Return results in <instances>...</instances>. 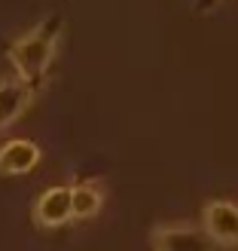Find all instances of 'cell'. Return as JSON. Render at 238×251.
I'll return each mask as SVG.
<instances>
[{"mask_svg":"<svg viewBox=\"0 0 238 251\" xmlns=\"http://www.w3.org/2000/svg\"><path fill=\"white\" fill-rule=\"evenodd\" d=\"M61 31H65V16H46L34 25L28 34H22L19 40H12L6 46V58L12 61L19 77H24L37 92L46 86V74L49 65L55 58V46L61 40Z\"/></svg>","mask_w":238,"mask_h":251,"instance_id":"cell-1","label":"cell"},{"mask_svg":"<svg viewBox=\"0 0 238 251\" xmlns=\"http://www.w3.org/2000/svg\"><path fill=\"white\" fill-rule=\"evenodd\" d=\"M150 245L153 248H165V251H186V248H214L217 242L208 236L205 227H193V224H165V227H156L150 236Z\"/></svg>","mask_w":238,"mask_h":251,"instance_id":"cell-2","label":"cell"},{"mask_svg":"<svg viewBox=\"0 0 238 251\" xmlns=\"http://www.w3.org/2000/svg\"><path fill=\"white\" fill-rule=\"evenodd\" d=\"M202 227L217 245H238V202L214 199L202 211Z\"/></svg>","mask_w":238,"mask_h":251,"instance_id":"cell-3","label":"cell"},{"mask_svg":"<svg viewBox=\"0 0 238 251\" xmlns=\"http://www.w3.org/2000/svg\"><path fill=\"white\" fill-rule=\"evenodd\" d=\"M70 218H73V187H67V184L46 190L34 205V224L43 230L65 227Z\"/></svg>","mask_w":238,"mask_h":251,"instance_id":"cell-4","label":"cell"},{"mask_svg":"<svg viewBox=\"0 0 238 251\" xmlns=\"http://www.w3.org/2000/svg\"><path fill=\"white\" fill-rule=\"evenodd\" d=\"M37 98V89L24 77H0V132L12 126Z\"/></svg>","mask_w":238,"mask_h":251,"instance_id":"cell-5","label":"cell"},{"mask_svg":"<svg viewBox=\"0 0 238 251\" xmlns=\"http://www.w3.org/2000/svg\"><path fill=\"white\" fill-rule=\"evenodd\" d=\"M40 162V147L24 141V138H12L0 147V175H28Z\"/></svg>","mask_w":238,"mask_h":251,"instance_id":"cell-6","label":"cell"},{"mask_svg":"<svg viewBox=\"0 0 238 251\" xmlns=\"http://www.w3.org/2000/svg\"><path fill=\"white\" fill-rule=\"evenodd\" d=\"M104 205V196L95 184H77L73 187V218H92Z\"/></svg>","mask_w":238,"mask_h":251,"instance_id":"cell-7","label":"cell"}]
</instances>
